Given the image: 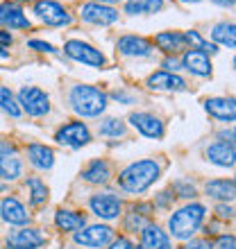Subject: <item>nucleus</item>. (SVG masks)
<instances>
[{"instance_id": "obj_1", "label": "nucleus", "mask_w": 236, "mask_h": 249, "mask_svg": "<svg viewBox=\"0 0 236 249\" xmlns=\"http://www.w3.org/2000/svg\"><path fill=\"white\" fill-rule=\"evenodd\" d=\"M161 175V165L155 161V159H141V161H134L125 168L120 175H118V184L125 193H132V195H138L148 190Z\"/></svg>"}, {"instance_id": "obj_2", "label": "nucleus", "mask_w": 236, "mask_h": 249, "mask_svg": "<svg viewBox=\"0 0 236 249\" xmlns=\"http://www.w3.org/2000/svg\"><path fill=\"white\" fill-rule=\"evenodd\" d=\"M68 102L78 116L96 118L107 109V93L89 84H75L68 93Z\"/></svg>"}, {"instance_id": "obj_3", "label": "nucleus", "mask_w": 236, "mask_h": 249, "mask_svg": "<svg viewBox=\"0 0 236 249\" xmlns=\"http://www.w3.org/2000/svg\"><path fill=\"white\" fill-rule=\"evenodd\" d=\"M207 209L202 204H186L179 211H175L168 220V229H171L173 238L177 240H191V236L196 233L204 222Z\"/></svg>"}, {"instance_id": "obj_4", "label": "nucleus", "mask_w": 236, "mask_h": 249, "mask_svg": "<svg viewBox=\"0 0 236 249\" xmlns=\"http://www.w3.org/2000/svg\"><path fill=\"white\" fill-rule=\"evenodd\" d=\"M19 107L32 118H41L50 111V98L39 86H23L19 91Z\"/></svg>"}, {"instance_id": "obj_5", "label": "nucleus", "mask_w": 236, "mask_h": 249, "mask_svg": "<svg viewBox=\"0 0 236 249\" xmlns=\"http://www.w3.org/2000/svg\"><path fill=\"white\" fill-rule=\"evenodd\" d=\"M64 53L71 57V59L79 61V64H86V66H93V68H102L107 64V57L100 53L98 48L89 46L84 41H66L64 43Z\"/></svg>"}, {"instance_id": "obj_6", "label": "nucleus", "mask_w": 236, "mask_h": 249, "mask_svg": "<svg viewBox=\"0 0 236 249\" xmlns=\"http://www.w3.org/2000/svg\"><path fill=\"white\" fill-rule=\"evenodd\" d=\"M55 141H57L59 145L71 147V150H79V147H84V145L91 141V131H89V127H86L84 123H68L57 129Z\"/></svg>"}, {"instance_id": "obj_7", "label": "nucleus", "mask_w": 236, "mask_h": 249, "mask_svg": "<svg viewBox=\"0 0 236 249\" xmlns=\"http://www.w3.org/2000/svg\"><path fill=\"white\" fill-rule=\"evenodd\" d=\"M34 14H37L46 25H53V27L71 25L73 23V16L66 12L59 2H55V0H37V5H34Z\"/></svg>"}, {"instance_id": "obj_8", "label": "nucleus", "mask_w": 236, "mask_h": 249, "mask_svg": "<svg viewBox=\"0 0 236 249\" xmlns=\"http://www.w3.org/2000/svg\"><path fill=\"white\" fill-rule=\"evenodd\" d=\"M89 206H91L93 215H98L100 220H116V217H120V211H123L120 197H116L114 193H96L89 199Z\"/></svg>"}, {"instance_id": "obj_9", "label": "nucleus", "mask_w": 236, "mask_h": 249, "mask_svg": "<svg viewBox=\"0 0 236 249\" xmlns=\"http://www.w3.org/2000/svg\"><path fill=\"white\" fill-rule=\"evenodd\" d=\"M112 238L114 229L107 224H91V227L73 233V240L82 247H105V245L112 243Z\"/></svg>"}, {"instance_id": "obj_10", "label": "nucleus", "mask_w": 236, "mask_h": 249, "mask_svg": "<svg viewBox=\"0 0 236 249\" xmlns=\"http://www.w3.org/2000/svg\"><path fill=\"white\" fill-rule=\"evenodd\" d=\"M23 175V161H20L16 147L9 143H0V177L14 181Z\"/></svg>"}, {"instance_id": "obj_11", "label": "nucleus", "mask_w": 236, "mask_h": 249, "mask_svg": "<svg viewBox=\"0 0 236 249\" xmlns=\"http://www.w3.org/2000/svg\"><path fill=\"white\" fill-rule=\"evenodd\" d=\"M79 16L86 23L93 25H112L118 20V12L109 5H100V2H86L79 7Z\"/></svg>"}, {"instance_id": "obj_12", "label": "nucleus", "mask_w": 236, "mask_h": 249, "mask_svg": "<svg viewBox=\"0 0 236 249\" xmlns=\"http://www.w3.org/2000/svg\"><path fill=\"white\" fill-rule=\"evenodd\" d=\"M130 123L134 129H138L145 138H161L164 136V120L148 111H134L130 113Z\"/></svg>"}, {"instance_id": "obj_13", "label": "nucleus", "mask_w": 236, "mask_h": 249, "mask_svg": "<svg viewBox=\"0 0 236 249\" xmlns=\"http://www.w3.org/2000/svg\"><path fill=\"white\" fill-rule=\"evenodd\" d=\"M148 89L152 91H164V93H175V91H186V79L175 75L171 71H157L148 77Z\"/></svg>"}, {"instance_id": "obj_14", "label": "nucleus", "mask_w": 236, "mask_h": 249, "mask_svg": "<svg viewBox=\"0 0 236 249\" xmlns=\"http://www.w3.org/2000/svg\"><path fill=\"white\" fill-rule=\"evenodd\" d=\"M118 53L125 54V57H150L152 54V43L143 36H134V34H127V36H120L116 43Z\"/></svg>"}, {"instance_id": "obj_15", "label": "nucleus", "mask_w": 236, "mask_h": 249, "mask_svg": "<svg viewBox=\"0 0 236 249\" xmlns=\"http://www.w3.org/2000/svg\"><path fill=\"white\" fill-rule=\"evenodd\" d=\"M179 64H182V68H186L191 75L211 77V59H209V54L202 53V50H186Z\"/></svg>"}, {"instance_id": "obj_16", "label": "nucleus", "mask_w": 236, "mask_h": 249, "mask_svg": "<svg viewBox=\"0 0 236 249\" xmlns=\"http://www.w3.org/2000/svg\"><path fill=\"white\" fill-rule=\"evenodd\" d=\"M0 25L12 27V30H30V18H25V14L19 5H14L9 0L0 2Z\"/></svg>"}, {"instance_id": "obj_17", "label": "nucleus", "mask_w": 236, "mask_h": 249, "mask_svg": "<svg viewBox=\"0 0 236 249\" xmlns=\"http://www.w3.org/2000/svg\"><path fill=\"white\" fill-rule=\"evenodd\" d=\"M0 217L7 224H16V227H23V224L30 222V213H27L25 206L16 197H5L0 202Z\"/></svg>"}, {"instance_id": "obj_18", "label": "nucleus", "mask_w": 236, "mask_h": 249, "mask_svg": "<svg viewBox=\"0 0 236 249\" xmlns=\"http://www.w3.org/2000/svg\"><path fill=\"white\" fill-rule=\"evenodd\" d=\"M46 240L48 238L39 229H19L14 233H9V238H7L9 247H16V249H37L41 245H46Z\"/></svg>"}, {"instance_id": "obj_19", "label": "nucleus", "mask_w": 236, "mask_h": 249, "mask_svg": "<svg viewBox=\"0 0 236 249\" xmlns=\"http://www.w3.org/2000/svg\"><path fill=\"white\" fill-rule=\"evenodd\" d=\"M141 249H173L171 238L157 224H145L141 229Z\"/></svg>"}, {"instance_id": "obj_20", "label": "nucleus", "mask_w": 236, "mask_h": 249, "mask_svg": "<svg viewBox=\"0 0 236 249\" xmlns=\"http://www.w3.org/2000/svg\"><path fill=\"white\" fill-rule=\"evenodd\" d=\"M207 159H209L214 165H220V168H232L234 165V159H236V152H234V145L232 143H225V141H216L207 147Z\"/></svg>"}, {"instance_id": "obj_21", "label": "nucleus", "mask_w": 236, "mask_h": 249, "mask_svg": "<svg viewBox=\"0 0 236 249\" xmlns=\"http://www.w3.org/2000/svg\"><path fill=\"white\" fill-rule=\"evenodd\" d=\"M204 109L209 116L223 120V123H234L236 118V107L232 98H209L204 102Z\"/></svg>"}, {"instance_id": "obj_22", "label": "nucleus", "mask_w": 236, "mask_h": 249, "mask_svg": "<svg viewBox=\"0 0 236 249\" xmlns=\"http://www.w3.org/2000/svg\"><path fill=\"white\" fill-rule=\"evenodd\" d=\"M82 179L89 181V184L105 186V184H109V179H112V168H109V163H107L105 159H96V161H91V163L82 170Z\"/></svg>"}, {"instance_id": "obj_23", "label": "nucleus", "mask_w": 236, "mask_h": 249, "mask_svg": "<svg viewBox=\"0 0 236 249\" xmlns=\"http://www.w3.org/2000/svg\"><path fill=\"white\" fill-rule=\"evenodd\" d=\"M27 159L37 170H50L55 165V152L41 143L27 145Z\"/></svg>"}, {"instance_id": "obj_24", "label": "nucleus", "mask_w": 236, "mask_h": 249, "mask_svg": "<svg viewBox=\"0 0 236 249\" xmlns=\"http://www.w3.org/2000/svg\"><path fill=\"white\" fill-rule=\"evenodd\" d=\"M204 193L211 199H218V202H232L234 199V179H214V181H207Z\"/></svg>"}, {"instance_id": "obj_25", "label": "nucleus", "mask_w": 236, "mask_h": 249, "mask_svg": "<svg viewBox=\"0 0 236 249\" xmlns=\"http://www.w3.org/2000/svg\"><path fill=\"white\" fill-rule=\"evenodd\" d=\"M55 224H57L61 231H79L82 227L86 224V217L78 211H66V209H59L55 213Z\"/></svg>"}, {"instance_id": "obj_26", "label": "nucleus", "mask_w": 236, "mask_h": 249, "mask_svg": "<svg viewBox=\"0 0 236 249\" xmlns=\"http://www.w3.org/2000/svg\"><path fill=\"white\" fill-rule=\"evenodd\" d=\"M155 43H157V48L164 50L166 54H175L186 48V41H184L182 32H159L157 36H155Z\"/></svg>"}, {"instance_id": "obj_27", "label": "nucleus", "mask_w": 236, "mask_h": 249, "mask_svg": "<svg viewBox=\"0 0 236 249\" xmlns=\"http://www.w3.org/2000/svg\"><path fill=\"white\" fill-rule=\"evenodd\" d=\"M211 39L216 41V43H220V46H227L232 50V48L236 46V27H234V23H227V20L216 23L214 30H211Z\"/></svg>"}, {"instance_id": "obj_28", "label": "nucleus", "mask_w": 236, "mask_h": 249, "mask_svg": "<svg viewBox=\"0 0 236 249\" xmlns=\"http://www.w3.org/2000/svg\"><path fill=\"white\" fill-rule=\"evenodd\" d=\"M164 9V0H127L125 2V14L137 16V14H155Z\"/></svg>"}, {"instance_id": "obj_29", "label": "nucleus", "mask_w": 236, "mask_h": 249, "mask_svg": "<svg viewBox=\"0 0 236 249\" xmlns=\"http://www.w3.org/2000/svg\"><path fill=\"white\" fill-rule=\"evenodd\" d=\"M27 190H30V202L32 206H41V204L48 202V186L41 181L39 177H30L25 181Z\"/></svg>"}, {"instance_id": "obj_30", "label": "nucleus", "mask_w": 236, "mask_h": 249, "mask_svg": "<svg viewBox=\"0 0 236 249\" xmlns=\"http://www.w3.org/2000/svg\"><path fill=\"white\" fill-rule=\"evenodd\" d=\"M184 41H186V46H191V50H202V53H218L216 43H209L207 39H202L196 30H189V32H184Z\"/></svg>"}, {"instance_id": "obj_31", "label": "nucleus", "mask_w": 236, "mask_h": 249, "mask_svg": "<svg viewBox=\"0 0 236 249\" xmlns=\"http://www.w3.org/2000/svg\"><path fill=\"white\" fill-rule=\"evenodd\" d=\"M0 109L5 113H9L12 118H20V107L19 100L14 98V93L7 86H0Z\"/></svg>"}, {"instance_id": "obj_32", "label": "nucleus", "mask_w": 236, "mask_h": 249, "mask_svg": "<svg viewBox=\"0 0 236 249\" xmlns=\"http://www.w3.org/2000/svg\"><path fill=\"white\" fill-rule=\"evenodd\" d=\"M98 131L102 134V136L118 138V136H123L125 134V123L123 120H118V118H107V120H102V123L98 124Z\"/></svg>"}, {"instance_id": "obj_33", "label": "nucleus", "mask_w": 236, "mask_h": 249, "mask_svg": "<svg viewBox=\"0 0 236 249\" xmlns=\"http://www.w3.org/2000/svg\"><path fill=\"white\" fill-rule=\"evenodd\" d=\"M175 188H177V193H179V197H196V186H193V184H186V181H177Z\"/></svg>"}, {"instance_id": "obj_34", "label": "nucleus", "mask_w": 236, "mask_h": 249, "mask_svg": "<svg viewBox=\"0 0 236 249\" xmlns=\"http://www.w3.org/2000/svg\"><path fill=\"white\" fill-rule=\"evenodd\" d=\"M109 249H141V247H137L130 238H116V240H112Z\"/></svg>"}, {"instance_id": "obj_35", "label": "nucleus", "mask_w": 236, "mask_h": 249, "mask_svg": "<svg viewBox=\"0 0 236 249\" xmlns=\"http://www.w3.org/2000/svg\"><path fill=\"white\" fill-rule=\"evenodd\" d=\"M27 46L32 48V50H39V53H55V46H50L46 41H39V39H32Z\"/></svg>"}, {"instance_id": "obj_36", "label": "nucleus", "mask_w": 236, "mask_h": 249, "mask_svg": "<svg viewBox=\"0 0 236 249\" xmlns=\"http://www.w3.org/2000/svg\"><path fill=\"white\" fill-rule=\"evenodd\" d=\"M182 249H214V245L209 240H189Z\"/></svg>"}, {"instance_id": "obj_37", "label": "nucleus", "mask_w": 236, "mask_h": 249, "mask_svg": "<svg viewBox=\"0 0 236 249\" xmlns=\"http://www.w3.org/2000/svg\"><path fill=\"white\" fill-rule=\"evenodd\" d=\"M114 100H118V102H123V105H134V95L127 91H116L114 93Z\"/></svg>"}, {"instance_id": "obj_38", "label": "nucleus", "mask_w": 236, "mask_h": 249, "mask_svg": "<svg viewBox=\"0 0 236 249\" xmlns=\"http://www.w3.org/2000/svg\"><path fill=\"white\" fill-rule=\"evenodd\" d=\"M216 213H218V217H227V220H232V217H234V209H232V206H227V204H220V206H218L216 209Z\"/></svg>"}, {"instance_id": "obj_39", "label": "nucleus", "mask_w": 236, "mask_h": 249, "mask_svg": "<svg viewBox=\"0 0 236 249\" xmlns=\"http://www.w3.org/2000/svg\"><path fill=\"white\" fill-rule=\"evenodd\" d=\"M218 249H234V236H220L218 238Z\"/></svg>"}, {"instance_id": "obj_40", "label": "nucleus", "mask_w": 236, "mask_h": 249, "mask_svg": "<svg viewBox=\"0 0 236 249\" xmlns=\"http://www.w3.org/2000/svg\"><path fill=\"white\" fill-rule=\"evenodd\" d=\"M171 202H173V195L168 193V190H164V193H159V199H157L159 206H168Z\"/></svg>"}, {"instance_id": "obj_41", "label": "nucleus", "mask_w": 236, "mask_h": 249, "mask_svg": "<svg viewBox=\"0 0 236 249\" xmlns=\"http://www.w3.org/2000/svg\"><path fill=\"white\" fill-rule=\"evenodd\" d=\"M179 66H182V64H179V61H177L175 57H173V59H171V57H166V59H164V68H171V72H173V71H177Z\"/></svg>"}, {"instance_id": "obj_42", "label": "nucleus", "mask_w": 236, "mask_h": 249, "mask_svg": "<svg viewBox=\"0 0 236 249\" xmlns=\"http://www.w3.org/2000/svg\"><path fill=\"white\" fill-rule=\"evenodd\" d=\"M12 34L9 32H5V30H0V43H2V46H9V43H12Z\"/></svg>"}, {"instance_id": "obj_43", "label": "nucleus", "mask_w": 236, "mask_h": 249, "mask_svg": "<svg viewBox=\"0 0 236 249\" xmlns=\"http://www.w3.org/2000/svg\"><path fill=\"white\" fill-rule=\"evenodd\" d=\"M211 2H216L220 7H234V0H211Z\"/></svg>"}, {"instance_id": "obj_44", "label": "nucleus", "mask_w": 236, "mask_h": 249, "mask_svg": "<svg viewBox=\"0 0 236 249\" xmlns=\"http://www.w3.org/2000/svg\"><path fill=\"white\" fill-rule=\"evenodd\" d=\"M96 2H100V5H109V7H112L114 2H120V0H96Z\"/></svg>"}, {"instance_id": "obj_45", "label": "nucleus", "mask_w": 236, "mask_h": 249, "mask_svg": "<svg viewBox=\"0 0 236 249\" xmlns=\"http://www.w3.org/2000/svg\"><path fill=\"white\" fill-rule=\"evenodd\" d=\"M7 57H9V53H5V50L0 48V59H7Z\"/></svg>"}, {"instance_id": "obj_46", "label": "nucleus", "mask_w": 236, "mask_h": 249, "mask_svg": "<svg viewBox=\"0 0 236 249\" xmlns=\"http://www.w3.org/2000/svg\"><path fill=\"white\" fill-rule=\"evenodd\" d=\"M179 2H186V5H193V2H202V0H179Z\"/></svg>"}, {"instance_id": "obj_47", "label": "nucleus", "mask_w": 236, "mask_h": 249, "mask_svg": "<svg viewBox=\"0 0 236 249\" xmlns=\"http://www.w3.org/2000/svg\"><path fill=\"white\" fill-rule=\"evenodd\" d=\"M16 2H37V0H16Z\"/></svg>"}, {"instance_id": "obj_48", "label": "nucleus", "mask_w": 236, "mask_h": 249, "mask_svg": "<svg viewBox=\"0 0 236 249\" xmlns=\"http://www.w3.org/2000/svg\"><path fill=\"white\" fill-rule=\"evenodd\" d=\"M61 249H71V247H61Z\"/></svg>"}, {"instance_id": "obj_49", "label": "nucleus", "mask_w": 236, "mask_h": 249, "mask_svg": "<svg viewBox=\"0 0 236 249\" xmlns=\"http://www.w3.org/2000/svg\"><path fill=\"white\" fill-rule=\"evenodd\" d=\"M7 249H16V247H7Z\"/></svg>"}]
</instances>
